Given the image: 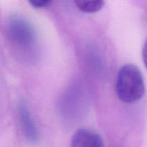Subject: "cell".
I'll use <instances>...</instances> for the list:
<instances>
[{
    "label": "cell",
    "mask_w": 147,
    "mask_h": 147,
    "mask_svg": "<svg viewBox=\"0 0 147 147\" xmlns=\"http://www.w3.org/2000/svg\"><path fill=\"white\" fill-rule=\"evenodd\" d=\"M76 7L86 13H96L104 6L105 0H74Z\"/></svg>",
    "instance_id": "cell-5"
},
{
    "label": "cell",
    "mask_w": 147,
    "mask_h": 147,
    "mask_svg": "<svg viewBox=\"0 0 147 147\" xmlns=\"http://www.w3.org/2000/svg\"><path fill=\"white\" fill-rule=\"evenodd\" d=\"M70 147H103V142L98 134L87 129H80L73 134Z\"/></svg>",
    "instance_id": "cell-3"
},
{
    "label": "cell",
    "mask_w": 147,
    "mask_h": 147,
    "mask_svg": "<svg viewBox=\"0 0 147 147\" xmlns=\"http://www.w3.org/2000/svg\"><path fill=\"white\" fill-rule=\"evenodd\" d=\"M142 58H143L144 63L147 69V40L144 45L143 49H142Z\"/></svg>",
    "instance_id": "cell-7"
},
{
    "label": "cell",
    "mask_w": 147,
    "mask_h": 147,
    "mask_svg": "<svg viewBox=\"0 0 147 147\" xmlns=\"http://www.w3.org/2000/svg\"><path fill=\"white\" fill-rule=\"evenodd\" d=\"M11 40L21 46H30L35 38L34 30L30 24L18 17L11 18L8 26Z\"/></svg>",
    "instance_id": "cell-2"
},
{
    "label": "cell",
    "mask_w": 147,
    "mask_h": 147,
    "mask_svg": "<svg viewBox=\"0 0 147 147\" xmlns=\"http://www.w3.org/2000/svg\"><path fill=\"white\" fill-rule=\"evenodd\" d=\"M18 111L20 125L26 139L32 143L37 142L38 139L37 129L34 124V121L30 116L27 106L24 103H21L19 106Z\"/></svg>",
    "instance_id": "cell-4"
},
{
    "label": "cell",
    "mask_w": 147,
    "mask_h": 147,
    "mask_svg": "<svg viewBox=\"0 0 147 147\" xmlns=\"http://www.w3.org/2000/svg\"><path fill=\"white\" fill-rule=\"evenodd\" d=\"M29 3L34 8H43L48 5L51 0H28Z\"/></svg>",
    "instance_id": "cell-6"
},
{
    "label": "cell",
    "mask_w": 147,
    "mask_h": 147,
    "mask_svg": "<svg viewBox=\"0 0 147 147\" xmlns=\"http://www.w3.org/2000/svg\"><path fill=\"white\" fill-rule=\"evenodd\" d=\"M116 91L119 98L126 103H136L143 98L144 80L136 66L127 64L121 67L116 79Z\"/></svg>",
    "instance_id": "cell-1"
}]
</instances>
